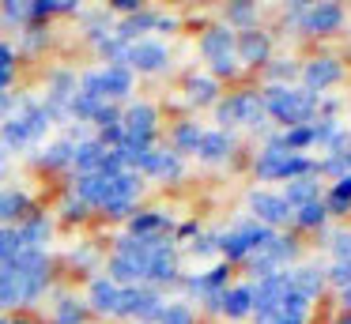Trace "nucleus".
Wrapping results in <instances>:
<instances>
[{"mask_svg":"<svg viewBox=\"0 0 351 324\" xmlns=\"http://www.w3.org/2000/svg\"><path fill=\"white\" fill-rule=\"evenodd\" d=\"M0 110H12V98L8 95H0Z\"/></svg>","mask_w":351,"mask_h":324,"instance_id":"2","label":"nucleus"},{"mask_svg":"<svg viewBox=\"0 0 351 324\" xmlns=\"http://www.w3.org/2000/svg\"><path fill=\"white\" fill-rule=\"evenodd\" d=\"M0 158H4V155H0ZM0 166H4V162H0Z\"/></svg>","mask_w":351,"mask_h":324,"instance_id":"4","label":"nucleus"},{"mask_svg":"<svg viewBox=\"0 0 351 324\" xmlns=\"http://www.w3.org/2000/svg\"><path fill=\"white\" fill-rule=\"evenodd\" d=\"M27 208H31V200H27L23 192H16V188L0 192V223H16V219H23Z\"/></svg>","mask_w":351,"mask_h":324,"instance_id":"1","label":"nucleus"},{"mask_svg":"<svg viewBox=\"0 0 351 324\" xmlns=\"http://www.w3.org/2000/svg\"><path fill=\"white\" fill-rule=\"evenodd\" d=\"M12 324H27V321H12Z\"/></svg>","mask_w":351,"mask_h":324,"instance_id":"3","label":"nucleus"}]
</instances>
